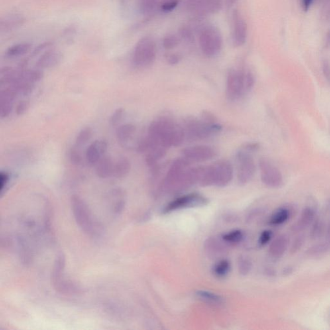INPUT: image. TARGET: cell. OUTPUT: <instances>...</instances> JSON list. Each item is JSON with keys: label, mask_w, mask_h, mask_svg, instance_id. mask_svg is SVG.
<instances>
[{"label": "cell", "mask_w": 330, "mask_h": 330, "mask_svg": "<svg viewBox=\"0 0 330 330\" xmlns=\"http://www.w3.org/2000/svg\"><path fill=\"white\" fill-rule=\"evenodd\" d=\"M32 45L30 43H19L9 47L6 52V56L9 58H17L26 54L31 50Z\"/></svg>", "instance_id": "cb8c5ba5"}, {"label": "cell", "mask_w": 330, "mask_h": 330, "mask_svg": "<svg viewBox=\"0 0 330 330\" xmlns=\"http://www.w3.org/2000/svg\"><path fill=\"white\" fill-rule=\"evenodd\" d=\"M139 9L144 15H151L160 10V0H138Z\"/></svg>", "instance_id": "603a6c76"}, {"label": "cell", "mask_w": 330, "mask_h": 330, "mask_svg": "<svg viewBox=\"0 0 330 330\" xmlns=\"http://www.w3.org/2000/svg\"><path fill=\"white\" fill-rule=\"evenodd\" d=\"M185 136L192 140L210 138L221 131L222 126L216 122L215 117L209 113L204 114L203 118L188 119L183 127Z\"/></svg>", "instance_id": "5b68a950"}, {"label": "cell", "mask_w": 330, "mask_h": 330, "mask_svg": "<svg viewBox=\"0 0 330 330\" xmlns=\"http://www.w3.org/2000/svg\"><path fill=\"white\" fill-rule=\"evenodd\" d=\"M327 242H329L330 244V220L327 228Z\"/></svg>", "instance_id": "c3c4849f"}, {"label": "cell", "mask_w": 330, "mask_h": 330, "mask_svg": "<svg viewBox=\"0 0 330 330\" xmlns=\"http://www.w3.org/2000/svg\"><path fill=\"white\" fill-rule=\"evenodd\" d=\"M92 136V130L91 128L85 127L80 131L76 139V147H82L85 145L90 141Z\"/></svg>", "instance_id": "f546056e"}, {"label": "cell", "mask_w": 330, "mask_h": 330, "mask_svg": "<svg viewBox=\"0 0 330 330\" xmlns=\"http://www.w3.org/2000/svg\"><path fill=\"white\" fill-rule=\"evenodd\" d=\"M207 203L208 199L201 194L197 193L186 194L171 201L168 205L165 206L164 213H170V212L182 209V208L205 206Z\"/></svg>", "instance_id": "8fae6325"}, {"label": "cell", "mask_w": 330, "mask_h": 330, "mask_svg": "<svg viewBox=\"0 0 330 330\" xmlns=\"http://www.w3.org/2000/svg\"><path fill=\"white\" fill-rule=\"evenodd\" d=\"M147 137L153 143L166 149L180 146L186 137L183 128L167 118L153 121L148 128Z\"/></svg>", "instance_id": "7a4b0ae2"}, {"label": "cell", "mask_w": 330, "mask_h": 330, "mask_svg": "<svg viewBox=\"0 0 330 330\" xmlns=\"http://www.w3.org/2000/svg\"><path fill=\"white\" fill-rule=\"evenodd\" d=\"M243 238V233L241 231H233L223 235V239L225 242L229 243H237L240 242Z\"/></svg>", "instance_id": "d6a6232c"}, {"label": "cell", "mask_w": 330, "mask_h": 330, "mask_svg": "<svg viewBox=\"0 0 330 330\" xmlns=\"http://www.w3.org/2000/svg\"><path fill=\"white\" fill-rule=\"evenodd\" d=\"M135 127L132 124L127 123L121 125L117 128L116 137L121 145H125L134 134Z\"/></svg>", "instance_id": "44dd1931"}, {"label": "cell", "mask_w": 330, "mask_h": 330, "mask_svg": "<svg viewBox=\"0 0 330 330\" xmlns=\"http://www.w3.org/2000/svg\"><path fill=\"white\" fill-rule=\"evenodd\" d=\"M237 1H238V0H226L225 5L227 6V8H231L232 7Z\"/></svg>", "instance_id": "7dc6e473"}, {"label": "cell", "mask_w": 330, "mask_h": 330, "mask_svg": "<svg viewBox=\"0 0 330 330\" xmlns=\"http://www.w3.org/2000/svg\"><path fill=\"white\" fill-rule=\"evenodd\" d=\"M180 34L182 38L186 41H191L192 38H193V36H192V33L191 31L189 29L186 28V27H182L180 30Z\"/></svg>", "instance_id": "ee69618b"}, {"label": "cell", "mask_w": 330, "mask_h": 330, "mask_svg": "<svg viewBox=\"0 0 330 330\" xmlns=\"http://www.w3.org/2000/svg\"><path fill=\"white\" fill-rule=\"evenodd\" d=\"M69 160L70 163L74 166H81L82 164V158L81 154L76 148H72L69 152Z\"/></svg>", "instance_id": "d590c367"}, {"label": "cell", "mask_w": 330, "mask_h": 330, "mask_svg": "<svg viewBox=\"0 0 330 330\" xmlns=\"http://www.w3.org/2000/svg\"><path fill=\"white\" fill-rule=\"evenodd\" d=\"M107 149V141L104 139L94 141L86 151V159L88 164L91 166L96 165L103 156H105Z\"/></svg>", "instance_id": "9a60e30c"}, {"label": "cell", "mask_w": 330, "mask_h": 330, "mask_svg": "<svg viewBox=\"0 0 330 330\" xmlns=\"http://www.w3.org/2000/svg\"><path fill=\"white\" fill-rule=\"evenodd\" d=\"M29 107H30V103L26 100H23L17 104L16 108V113L18 116L25 115L28 111Z\"/></svg>", "instance_id": "60d3db41"}, {"label": "cell", "mask_w": 330, "mask_h": 330, "mask_svg": "<svg viewBox=\"0 0 330 330\" xmlns=\"http://www.w3.org/2000/svg\"><path fill=\"white\" fill-rule=\"evenodd\" d=\"M199 43L202 52L207 57L217 56L223 47V39L220 31L214 25H205L201 29Z\"/></svg>", "instance_id": "ba28073f"}, {"label": "cell", "mask_w": 330, "mask_h": 330, "mask_svg": "<svg viewBox=\"0 0 330 330\" xmlns=\"http://www.w3.org/2000/svg\"><path fill=\"white\" fill-rule=\"evenodd\" d=\"M71 206L74 219L80 229L90 237L101 236L103 233L102 226L86 202L79 196L74 195L71 198Z\"/></svg>", "instance_id": "277c9868"}, {"label": "cell", "mask_w": 330, "mask_h": 330, "mask_svg": "<svg viewBox=\"0 0 330 330\" xmlns=\"http://www.w3.org/2000/svg\"><path fill=\"white\" fill-rule=\"evenodd\" d=\"M255 80L250 72L231 69L227 76V93L231 101L240 99L251 90Z\"/></svg>", "instance_id": "8992f818"}, {"label": "cell", "mask_w": 330, "mask_h": 330, "mask_svg": "<svg viewBox=\"0 0 330 330\" xmlns=\"http://www.w3.org/2000/svg\"><path fill=\"white\" fill-rule=\"evenodd\" d=\"M124 113H125V110L123 108H118V109L116 110L112 115L111 119H110L111 125L113 127L118 125L123 118Z\"/></svg>", "instance_id": "8d00e7d4"}, {"label": "cell", "mask_w": 330, "mask_h": 330, "mask_svg": "<svg viewBox=\"0 0 330 330\" xmlns=\"http://www.w3.org/2000/svg\"><path fill=\"white\" fill-rule=\"evenodd\" d=\"M288 240L285 235H280L273 241L270 247L269 252L274 258H280L287 250Z\"/></svg>", "instance_id": "d6986e66"}, {"label": "cell", "mask_w": 330, "mask_h": 330, "mask_svg": "<svg viewBox=\"0 0 330 330\" xmlns=\"http://www.w3.org/2000/svg\"><path fill=\"white\" fill-rule=\"evenodd\" d=\"M196 296L204 301L214 304H221L223 302V298L219 295L205 290H199L196 292Z\"/></svg>", "instance_id": "484cf974"}, {"label": "cell", "mask_w": 330, "mask_h": 330, "mask_svg": "<svg viewBox=\"0 0 330 330\" xmlns=\"http://www.w3.org/2000/svg\"><path fill=\"white\" fill-rule=\"evenodd\" d=\"M66 266V257L64 253H60L57 256L53 267L52 281L53 286L58 292L63 294H74L79 288L73 282L66 280L64 275Z\"/></svg>", "instance_id": "30bf717a"}, {"label": "cell", "mask_w": 330, "mask_h": 330, "mask_svg": "<svg viewBox=\"0 0 330 330\" xmlns=\"http://www.w3.org/2000/svg\"><path fill=\"white\" fill-rule=\"evenodd\" d=\"M183 158L175 160L171 165L162 183V188L168 193H178L198 183V166Z\"/></svg>", "instance_id": "6da1fadb"}, {"label": "cell", "mask_w": 330, "mask_h": 330, "mask_svg": "<svg viewBox=\"0 0 330 330\" xmlns=\"http://www.w3.org/2000/svg\"><path fill=\"white\" fill-rule=\"evenodd\" d=\"M330 250V244L329 242L321 243L312 247L308 249V253L310 256H319L325 254Z\"/></svg>", "instance_id": "4dcf8cb0"}, {"label": "cell", "mask_w": 330, "mask_h": 330, "mask_svg": "<svg viewBox=\"0 0 330 330\" xmlns=\"http://www.w3.org/2000/svg\"><path fill=\"white\" fill-rule=\"evenodd\" d=\"M314 0H300L301 7L304 11H308L313 3Z\"/></svg>", "instance_id": "f6af8a7d"}, {"label": "cell", "mask_w": 330, "mask_h": 330, "mask_svg": "<svg viewBox=\"0 0 330 330\" xmlns=\"http://www.w3.org/2000/svg\"><path fill=\"white\" fill-rule=\"evenodd\" d=\"M112 196L114 198L113 211L115 214L120 213L123 209L124 206H125L123 192L118 189L114 190Z\"/></svg>", "instance_id": "83f0119b"}, {"label": "cell", "mask_w": 330, "mask_h": 330, "mask_svg": "<svg viewBox=\"0 0 330 330\" xmlns=\"http://www.w3.org/2000/svg\"><path fill=\"white\" fill-rule=\"evenodd\" d=\"M180 40L178 37L175 36L174 34H169L168 36H165L164 40H163V45L165 49L167 50L174 49L176 46H178Z\"/></svg>", "instance_id": "e575fe53"}, {"label": "cell", "mask_w": 330, "mask_h": 330, "mask_svg": "<svg viewBox=\"0 0 330 330\" xmlns=\"http://www.w3.org/2000/svg\"><path fill=\"white\" fill-rule=\"evenodd\" d=\"M114 164L111 157L103 156L96 165V174L102 179H107L113 176Z\"/></svg>", "instance_id": "e0dca14e"}, {"label": "cell", "mask_w": 330, "mask_h": 330, "mask_svg": "<svg viewBox=\"0 0 330 330\" xmlns=\"http://www.w3.org/2000/svg\"><path fill=\"white\" fill-rule=\"evenodd\" d=\"M14 101L9 100L0 99V116L6 118L11 115L13 109Z\"/></svg>", "instance_id": "1f68e13d"}, {"label": "cell", "mask_w": 330, "mask_h": 330, "mask_svg": "<svg viewBox=\"0 0 330 330\" xmlns=\"http://www.w3.org/2000/svg\"><path fill=\"white\" fill-rule=\"evenodd\" d=\"M290 216V212L288 208H280L272 214L269 223L274 226L282 225L288 221Z\"/></svg>", "instance_id": "d4e9b609"}, {"label": "cell", "mask_w": 330, "mask_h": 330, "mask_svg": "<svg viewBox=\"0 0 330 330\" xmlns=\"http://www.w3.org/2000/svg\"><path fill=\"white\" fill-rule=\"evenodd\" d=\"M315 215V210L312 207H306L302 210L297 222L292 227L293 231L298 232L305 229L314 221Z\"/></svg>", "instance_id": "ac0fdd59"}, {"label": "cell", "mask_w": 330, "mask_h": 330, "mask_svg": "<svg viewBox=\"0 0 330 330\" xmlns=\"http://www.w3.org/2000/svg\"><path fill=\"white\" fill-rule=\"evenodd\" d=\"M324 231V223L321 219L316 220L313 227L312 228L310 236L313 239H319L323 235Z\"/></svg>", "instance_id": "836d02e7"}, {"label": "cell", "mask_w": 330, "mask_h": 330, "mask_svg": "<svg viewBox=\"0 0 330 330\" xmlns=\"http://www.w3.org/2000/svg\"><path fill=\"white\" fill-rule=\"evenodd\" d=\"M179 61H180V57L176 54H172L168 58L169 63L172 65L177 64Z\"/></svg>", "instance_id": "bcb514c9"}, {"label": "cell", "mask_w": 330, "mask_h": 330, "mask_svg": "<svg viewBox=\"0 0 330 330\" xmlns=\"http://www.w3.org/2000/svg\"><path fill=\"white\" fill-rule=\"evenodd\" d=\"M261 180L263 183L270 188H278L283 184L281 173L276 166L266 159L259 162Z\"/></svg>", "instance_id": "7c38bea8"}, {"label": "cell", "mask_w": 330, "mask_h": 330, "mask_svg": "<svg viewBox=\"0 0 330 330\" xmlns=\"http://www.w3.org/2000/svg\"><path fill=\"white\" fill-rule=\"evenodd\" d=\"M19 75L24 81L34 84L43 79V72L39 68L31 70L19 68Z\"/></svg>", "instance_id": "7402d4cb"}, {"label": "cell", "mask_w": 330, "mask_h": 330, "mask_svg": "<svg viewBox=\"0 0 330 330\" xmlns=\"http://www.w3.org/2000/svg\"><path fill=\"white\" fill-rule=\"evenodd\" d=\"M156 56V41L151 37H143L135 45L132 55V64L137 68L148 67L154 64Z\"/></svg>", "instance_id": "52a82bcc"}, {"label": "cell", "mask_w": 330, "mask_h": 330, "mask_svg": "<svg viewBox=\"0 0 330 330\" xmlns=\"http://www.w3.org/2000/svg\"><path fill=\"white\" fill-rule=\"evenodd\" d=\"M217 154L215 149L208 145H196L182 150L183 158L191 163L208 162L213 160Z\"/></svg>", "instance_id": "4fadbf2b"}, {"label": "cell", "mask_w": 330, "mask_h": 330, "mask_svg": "<svg viewBox=\"0 0 330 330\" xmlns=\"http://www.w3.org/2000/svg\"><path fill=\"white\" fill-rule=\"evenodd\" d=\"M272 231H264L261 233L259 239V243L261 246H264L270 241L272 237Z\"/></svg>", "instance_id": "7bdbcfd3"}, {"label": "cell", "mask_w": 330, "mask_h": 330, "mask_svg": "<svg viewBox=\"0 0 330 330\" xmlns=\"http://www.w3.org/2000/svg\"><path fill=\"white\" fill-rule=\"evenodd\" d=\"M10 181V174L7 172L1 171L0 172V192L3 193L4 190L7 187Z\"/></svg>", "instance_id": "b9f144b4"}, {"label": "cell", "mask_w": 330, "mask_h": 330, "mask_svg": "<svg viewBox=\"0 0 330 330\" xmlns=\"http://www.w3.org/2000/svg\"><path fill=\"white\" fill-rule=\"evenodd\" d=\"M231 269L229 261L223 259L216 263L213 268L214 274L218 278H223L227 276Z\"/></svg>", "instance_id": "f1b7e54d"}, {"label": "cell", "mask_w": 330, "mask_h": 330, "mask_svg": "<svg viewBox=\"0 0 330 330\" xmlns=\"http://www.w3.org/2000/svg\"><path fill=\"white\" fill-rule=\"evenodd\" d=\"M248 37V25L246 20L238 11L233 12L232 42L235 47L245 44Z\"/></svg>", "instance_id": "5bb4252c"}, {"label": "cell", "mask_w": 330, "mask_h": 330, "mask_svg": "<svg viewBox=\"0 0 330 330\" xmlns=\"http://www.w3.org/2000/svg\"><path fill=\"white\" fill-rule=\"evenodd\" d=\"M257 148L256 145H248L237 154V177L239 184H247L254 176L256 166L251 152Z\"/></svg>", "instance_id": "9c48e42d"}, {"label": "cell", "mask_w": 330, "mask_h": 330, "mask_svg": "<svg viewBox=\"0 0 330 330\" xmlns=\"http://www.w3.org/2000/svg\"><path fill=\"white\" fill-rule=\"evenodd\" d=\"M178 0H166L160 6L161 11L164 13H169L174 11L178 5Z\"/></svg>", "instance_id": "ab89813d"}, {"label": "cell", "mask_w": 330, "mask_h": 330, "mask_svg": "<svg viewBox=\"0 0 330 330\" xmlns=\"http://www.w3.org/2000/svg\"><path fill=\"white\" fill-rule=\"evenodd\" d=\"M198 183L201 186L223 187L232 180L233 168L227 160L217 161L208 166H198Z\"/></svg>", "instance_id": "3957f363"}, {"label": "cell", "mask_w": 330, "mask_h": 330, "mask_svg": "<svg viewBox=\"0 0 330 330\" xmlns=\"http://www.w3.org/2000/svg\"><path fill=\"white\" fill-rule=\"evenodd\" d=\"M23 21L22 17L16 15L5 17L4 19H2L1 22H0V29H1V31L10 30V29L13 28V27L21 24V22Z\"/></svg>", "instance_id": "4316f807"}, {"label": "cell", "mask_w": 330, "mask_h": 330, "mask_svg": "<svg viewBox=\"0 0 330 330\" xmlns=\"http://www.w3.org/2000/svg\"><path fill=\"white\" fill-rule=\"evenodd\" d=\"M62 54L59 51L49 50L38 59L36 64L37 68L45 69L54 67L62 60Z\"/></svg>", "instance_id": "2e32d148"}, {"label": "cell", "mask_w": 330, "mask_h": 330, "mask_svg": "<svg viewBox=\"0 0 330 330\" xmlns=\"http://www.w3.org/2000/svg\"><path fill=\"white\" fill-rule=\"evenodd\" d=\"M239 270L241 274L246 275L249 272L251 269V262L246 257H239Z\"/></svg>", "instance_id": "74e56055"}, {"label": "cell", "mask_w": 330, "mask_h": 330, "mask_svg": "<svg viewBox=\"0 0 330 330\" xmlns=\"http://www.w3.org/2000/svg\"><path fill=\"white\" fill-rule=\"evenodd\" d=\"M131 170V163L126 157H121L114 164L113 176L117 179L125 178Z\"/></svg>", "instance_id": "ffe728a7"}, {"label": "cell", "mask_w": 330, "mask_h": 330, "mask_svg": "<svg viewBox=\"0 0 330 330\" xmlns=\"http://www.w3.org/2000/svg\"><path fill=\"white\" fill-rule=\"evenodd\" d=\"M304 242H305V237L303 235H300L297 237L293 242L292 246H291V253L294 254V253L297 252L303 246Z\"/></svg>", "instance_id": "f35d334b"}]
</instances>
